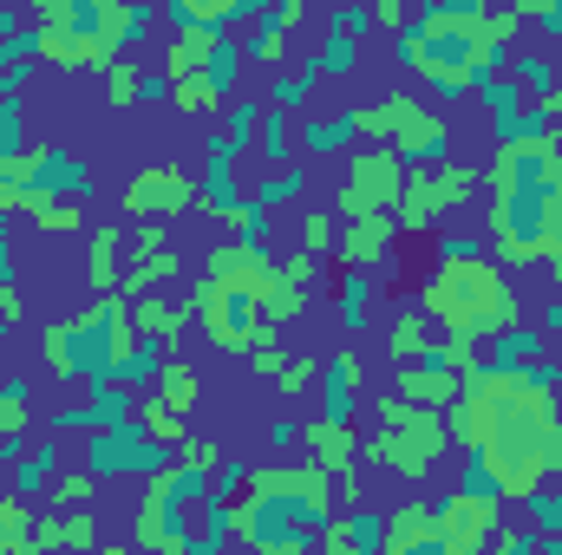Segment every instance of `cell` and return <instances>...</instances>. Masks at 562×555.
Segmentation results:
<instances>
[{
	"mask_svg": "<svg viewBox=\"0 0 562 555\" xmlns=\"http://www.w3.org/2000/svg\"><path fill=\"white\" fill-rule=\"evenodd\" d=\"M445 431L458 451H471V484L497 490V503H530L550 477H562L557 373L530 353L464 373L458 399L445 406Z\"/></svg>",
	"mask_w": 562,
	"mask_h": 555,
	"instance_id": "1",
	"label": "cell"
},
{
	"mask_svg": "<svg viewBox=\"0 0 562 555\" xmlns=\"http://www.w3.org/2000/svg\"><path fill=\"white\" fill-rule=\"evenodd\" d=\"M419 307L431 314V327L464 333V340H504V333L524 320L504 262H491V256H477V249H445L438 269H431L425 287H419Z\"/></svg>",
	"mask_w": 562,
	"mask_h": 555,
	"instance_id": "2",
	"label": "cell"
},
{
	"mask_svg": "<svg viewBox=\"0 0 562 555\" xmlns=\"http://www.w3.org/2000/svg\"><path fill=\"white\" fill-rule=\"evenodd\" d=\"M451 431H445V412H425L413 399H373V438H360V464L386 471V477H406V484H425L445 457Z\"/></svg>",
	"mask_w": 562,
	"mask_h": 555,
	"instance_id": "3",
	"label": "cell"
},
{
	"mask_svg": "<svg viewBox=\"0 0 562 555\" xmlns=\"http://www.w3.org/2000/svg\"><path fill=\"white\" fill-rule=\"evenodd\" d=\"M353 132L393 144L406 163H438L445 144H451V125H445L438 112H425L413 92H386V99H373V105H353Z\"/></svg>",
	"mask_w": 562,
	"mask_h": 555,
	"instance_id": "4",
	"label": "cell"
},
{
	"mask_svg": "<svg viewBox=\"0 0 562 555\" xmlns=\"http://www.w3.org/2000/svg\"><path fill=\"white\" fill-rule=\"evenodd\" d=\"M471 190H477V170H471V163H451V157L413 163V170H406V190H400V203H393V223H400L406 236H413V229H438V216L464 209Z\"/></svg>",
	"mask_w": 562,
	"mask_h": 555,
	"instance_id": "5",
	"label": "cell"
},
{
	"mask_svg": "<svg viewBox=\"0 0 562 555\" xmlns=\"http://www.w3.org/2000/svg\"><path fill=\"white\" fill-rule=\"evenodd\" d=\"M406 157L393 150V144H367L353 163H347V183L334 190V216L347 223V216H373V209H393L400 203V190H406Z\"/></svg>",
	"mask_w": 562,
	"mask_h": 555,
	"instance_id": "6",
	"label": "cell"
},
{
	"mask_svg": "<svg viewBox=\"0 0 562 555\" xmlns=\"http://www.w3.org/2000/svg\"><path fill=\"white\" fill-rule=\"evenodd\" d=\"M236 497H256V503H294L307 517H327L334 510V477L307 457V464H262L249 477H236Z\"/></svg>",
	"mask_w": 562,
	"mask_h": 555,
	"instance_id": "7",
	"label": "cell"
},
{
	"mask_svg": "<svg viewBox=\"0 0 562 555\" xmlns=\"http://www.w3.org/2000/svg\"><path fill=\"white\" fill-rule=\"evenodd\" d=\"M431 517H438V550L445 555H477V550H491V536H497V490L464 484V490H458L451 503H438Z\"/></svg>",
	"mask_w": 562,
	"mask_h": 555,
	"instance_id": "8",
	"label": "cell"
},
{
	"mask_svg": "<svg viewBox=\"0 0 562 555\" xmlns=\"http://www.w3.org/2000/svg\"><path fill=\"white\" fill-rule=\"evenodd\" d=\"M190 203H196V177L183 163H144L125 183V216H138V223H177Z\"/></svg>",
	"mask_w": 562,
	"mask_h": 555,
	"instance_id": "9",
	"label": "cell"
},
{
	"mask_svg": "<svg viewBox=\"0 0 562 555\" xmlns=\"http://www.w3.org/2000/svg\"><path fill=\"white\" fill-rule=\"evenodd\" d=\"M33 53L46 66H59V72H105L119 59V46L105 33H92V26H79V20H40L33 26Z\"/></svg>",
	"mask_w": 562,
	"mask_h": 555,
	"instance_id": "10",
	"label": "cell"
},
{
	"mask_svg": "<svg viewBox=\"0 0 562 555\" xmlns=\"http://www.w3.org/2000/svg\"><path fill=\"white\" fill-rule=\"evenodd\" d=\"M203 275L223 281V287H236V294H249L256 307H269V294H276V281H281V262L262 249V242L236 236V242H216V249H210Z\"/></svg>",
	"mask_w": 562,
	"mask_h": 555,
	"instance_id": "11",
	"label": "cell"
},
{
	"mask_svg": "<svg viewBox=\"0 0 562 555\" xmlns=\"http://www.w3.org/2000/svg\"><path fill=\"white\" fill-rule=\"evenodd\" d=\"M301 444H307V457L327 471V477H353L360 471V431H353V418L340 412H321L301 424Z\"/></svg>",
	"mask_w": 562,
	"mask_h": 555,
	"instance_id": "12",
	"label": "cell"
},
{
	"mask_svg": "<svg viewBox=\"0 0 562 555\" xmlns=\"http://www.w3.org/2000/svg\"><path fill=\"white\" fill-rule=\"evenodd\" d=\"M386 249H400V223H393V209H373V216H347V229L334 242V262L340 269H373V262H386Z\"/></svg>",
	"mask_w": 562,
	"mask_h": 555,
	"instance_id": "13",
	"label": "cell"
},
{
	"mask_svg": "<svg viewBox=\"0 0 562 555\" xmlns=\"http://www.w3.org/2000/svg\"><path fill=\"white\" fill-rule=\"evenodd\" d=\"M223 26H177L170 33V46H164V79H196V72H210L216 79V59H223ZM223 86V79H216Z\"/></svg>",
	"mask_w": 562,
	"mask_h": 555,
	"instance_id": "14",
	"label": "cell"
},
{
	"mask_svg": "<svg viewBox=\"0 0 562 555\" xmlns=\"http://www.w3.org/2000/svg\"><path fill=\"white\" fill-rule=\"evenodd\" d=\"M458 386H464V380H458L438 353H425V360H406V373H400V386H393V393H400V399H413V406H425V412H445V406L458 399Z\"/></svg>",
	"mask_w": 562,
	"mask_h": 555,
	"instance_id": "15",
	"label": "cell"
},
{
	"mask_svg": "<svg viewBox=\"0 0 562 555\" xmlns=\"http://www.w3.org/2000/svg\"><path fill=\"white\" fill-rule=\"evenodd\" d=\"M530 256H537V269L562 275V183L537 190V203H530Z\"/></svg>",
	"mask_w": 562,
	"mask_h": 555,
	"instance_id": "16",
	"label": "cell"
},
{
	"mask_svg": "<svg viewBox=\"0 0 562 555\" xmlns=\"http://www.w3.org/2000/svg\"><path fill=\"white\" fill-rule=\"evenodd\" d=\"M367 386V360L353 353V347H340L327 366H321V412H340L353 418V393Z\"/></svg>",
	"mask_w": 562,
	"mask_h": 555,
	"instance_id": "17",
	"label": "cell"
},
{
	"mask_svg": "<svg viewBox=\"0 0 562 555\" xmlns=\"http://www.w3.org/2000/svg\"><path fill=\"white\" fill-rule=\"evenodd\" d=\"M380 550L386 555H413V550H438V517L425 503H400L380 530Z\"/></svg>",
	"mask_w": 562,
	"mask_h": 555,
	"instance_id": "18",
	"label": "cell"
},
{
	"mask_svg": "<svg viewBox=\"0 0 562 555\" xmlns=\"http://www.w3.org/2000/svg\"><path fill=\"white\" fill-rule=\"evenodd\" d=\"M99 543V523H92V510L79 503V510H59V517H46V523H33V550H92Z\"/></svg>",
	"mask_w": 562,
	"mask_h": 555,
	"instance_id": "19",
	"label": "cell"
},
{
	"mask_svg": "<svg viewBox=\"0 0 562 555\" xmlns=\"http://www.w3.org/2000/svg\"><path fill=\"white\" fill-rule=\"evenodd\" d=\"M431 347H438V327H431L425 307H406V314L386 320V353H393V360H425Z\"/></svg>",
	"mask_w": 562,
	"mask_h": 555,
	"instance_id": "20",
	"label": "cell"
},
{
	"mask_svg": "<svg viewBox=\"0 0 562 555\" xmlns=\"http://www.w3.org/2000/svg\"><path fill=\"white\" fill-rule=\"evenodd\" d=\"M40 353H46V373L72 380V373L86 366V333H79V320H53V327L40 333Z\"/></svg>",
	"mask_w": 562,
	"mask_h": 555,
	"instance_id": "21",
	"label": "cell"
},
{
	"mask_svg": "<svg viewBox=\"0 0 562 555\" xmlns=\"http://www.w3.org/2000/svg\"><path fill=\"white\" fill-rule=\"evenodd\" d=\"M132 320H138L144 340H164V347H170V340L183 333V320H196V307H190V301H177V307H170V301H157V294H138Z\"/></svg>",
	"mask_w": 562,
	"mask_h": 555,
	"instance_id": "22",
	"label": "cell"
},
{
	"mask_svg": "<svg viewBox=\"0 0 562 555\" xmlns=\"http://www.w3.org/2000/svg\"><path fill=\"white\" fill-rule=\"evenodd\" d=\"M196 393H203V380H196V366L190 360H177V353H164L157 360V399L170 406V412H196Z\"/></svg>",
	"mask_w": 562,
	"mask_h": 555,
	"instance_id": "23",
	"label": "cell"
},
{
	"mask_svg": "<svg viewBox=\"0 0 562 555\" xmlns=\"http://www.w3.org/2000/svg\"><path fill=\"white\" fill-rule=\"evenodd\" d=\"M119 242H125V236H119V229H92V236H86V281H92V294H112V287H119Z\"/></svg>",
	"mask_w": 562,
	"mask_h": 555,
	"instance_id": "24",
	"label": "cell"
},
{
	"mask_svg": "<svg viewBox=\"0 0 562 555\" xmlns=\"http://www.w3.org/2000/svg\"><path fill=\"white\" fill-rule=\"evenodd\" d=\"M177 517V503H164V497H144L138 503V543L144 550H183V523H170Z\"/></svg>",
	"mask_w": 562,
	"mask_h": 555,
	"instance_id": "25",
	"label": "cell"
},
{
	"mask_svg": "<svg viewBox=\"0 0 562 555\" xmlns=\"http://www.w3.org/2000/svg\"><path fill=\"white\" fill-rule=\"evenodd\" d=\"M138 424H144V438H150L157 451H183V438H190V418L170 412V406H164L157 393H150V399L138 406Z\"/></svg>",
	"mask_w": 562,
	"mask_h": 555,
	"instance_id": "26",
	"label": "cell"
},
{
	"mask_svg": "<svg viewBox=\"0 0 562 555\" xmlns=\"http://www.w3.org/2000/svg\"><path fill=\"white\" fill-rule=\"evenodd\" d=\"M177 269H183V262H177V249H170V242H164V249H138V262H132V275L119 281V294H132V301H138L144 287L177 281Z\"/></svg>",
	"mask_w": 562,
	"mask_h": 555,
	"instance_id": "27",
	"label": "cell"
},
{
	"mask_svg": "<svg viewBox=\"0 0 562 555\" xmlns=\"http://www.w3.org/2000/svg\"><path fill=\"white\" fill-rule=\"evenodd\" d=\"M223 99H229V92H223L210 72H196V79H170V105H177V112H190V118H210Z\"/></svg>",
	"mask_w": 562,
	"mask_h": 555,
	"instance_id": "28",
	"label": "cell"
},
{
	"mask_svg": "<svg viewBox=\"0 0 562 555\" xmlns=\"http://www.w3.org/2000/svg\"><path fill=\"white\" fill-rule=\"evenodd\" d=\"M196 209H210V216H223V223L243 209V183L229 177V163H216V170L196 183Z\"/></svg>",
	"mask_w": 562,
	"mask_h": 555,
	"instance_id": "29",
	"label": "cell"
},
{
	"mask_svg": "<svg viewBox=\"0 0 562 555\" xmlns=\"http://www.w3.org/2000/svg\"><path fill=\"white\" fill-rule=\"evenodd\" d=\"M177 13V26H229L236 13H249L256 0H164Z\"/></svg>",
	"mask_w": 562,
	"mask_h": 555,
	"instance_id": "30",
	"label": "cell"
},
{
	"mask_svg": "<svg viewBox=\"0 0 562 555\" xmlns=\"http://www.w3.org/2000/svg\"><path fill=\"white\" fill-rule=\"evenodd\" d=\"M26 177H33V150H20V144L0 138V216H7V209H20Z\"/></svg>",
	"mask_w": 562,
	"mask_h": 555,
	"instance_id": "31",
	"label": "cell"
},
{
	"mask_svg": "<svg viewBox=\"0 0 562 555\" xmlns=\"http://www.w3.org/2000/svg\"><path fill=\"white\" fill-rule=\"evenodd\" d=\"M33 550V510L20 503V490L0 497V555H20Z\"/></svg>",
	"mask_w": 562,
	"mask_h": 555,
	"instance_id": "32",
	"label": "cell"
},
{
	"mask_svg": "<svg viewBox=\"0 0 562 555\" xmlns=\"http://www.w3.org/2000/svg\"><path fill=\"white\" fill-rule=\"evenodd\" d=\"M26 418H33V393L20 380H0V444H13L26 431Z\"/></svg>",
	"mask_w": 562,
	"mask_h": 555,
	"instance_id": "33",
	"label": "cell"
},
{
	"mask_svg": "<svg viewBox=\"0 0 562 555\" xmlns=\"http://www.w3.org/2000/svg\"><path fill=\"white\" fill-rule=\"evenodd\" d=\"M347 132H353V112H340V118H307V125H301V144H307L314 157H334V150L347 144Z\"/></svg>",
	"mask_w": 562,
	"mask_h": 555,
	"instance_id": "34",
	"label": "cell"
},
{
	"mask_svg": "<svg viewBox=\"0 0 562 555\" xmlns=\"http://www.w3.org/2000/svg\"><path fill=\"white\" fill-rule=\"evenodd\" d=\"M105 99L125 112V105H138L144 99V66H132V59H112L105 66Z\"/></svg>",
	"mask_w": 562,
	"mask_h": 555,
	"instance_id": "35",
	"label": "cell"
},
{
	"mask_svg": "<svg viewBox=\"0 0 562 555\" xmlns=\"http://www.w3.org/2000/svg\"><path fill=\"white\" fill-rule=\"evenodd\" d=\"M294 196H301V163H276V170L256 183V203H269V209H276V203H294Z\"/></svg>",
	"mask_w": 562,
	"mask_h": 555,
	"instance_id": "36",
	"label": "cell"
},
{
	"mask_svg": "<svg viewBox=\"0 0 562 555\" xmlns=\"http://www.w3.org/2000/svg\"><path fill=\"white\" fill-rule=\"evenodd\" d=\"M99 497V471H66L59 484H53V503L59 510H79V503H92Z\"/></svg>",
	"mask_w": 562,
	"mask_h": 555,
	"instance_id": "37",
	"label": "cell"
},
{
	"mask_svg": "<svg viewBox=\"0 0 562 555\" xmlns=\"http://www.w3.org/2000/svg\"><path fill=\"white\" fill-rule=\"evenodd\" d=\"M367 543H380V536H373L367 523H334V517H327V530H321V550H327V555L367 550Z\"/></svg>",
	"mask_w": 562,
	"mask_h": 555,
	"instance_id": "38",
	"label": "cell"
},
{
	"mask_svg": "<svg viewBox=\"0 0 562 555\" xmlns=\"http://www.w3.org/2000/svg\"><path fill=\"white\" fill-rule=\"evenodd\" d=\"M301 249L334 256V209H307V216H301Z\"/></svg>",
	"mask_w": 562,
	"mask_h": 555,
	"instance_id": "39",
	"label": "cell"
},
{
	"mask_svg": "<svg viewBox=\"0 0 562 555\" xmlns=\"http://www.w3.org/2000/svg\"><path fill=\"white\" fill-rule=\"evenodd\" d=\"M276 386H281V399H294V393L321 386V360H288V366L276 373Z\"/></svg>",
	"mask_w": 562,
	"mask_h": 555,
	"instance_id": "40",
	"label": "cell"
},
{
	"mask_svg": "<svg viewBox=\"0 0 562 555\" xmlns=\"http://www.w3.org/2000/svg\"><path fill=\"white\" fill-rule=\"evenodd\" d=\"M256 150H262L269 163H288V118H281V112H269V118H262V138H256Z\"/></svg>",
	"mask_w": 562,
	"mask_h": 555,
	"instance_id": "41",
	"label": "cell"
},
{
	"mask_svg": "<svg viewBox=\"0 0 562 555\" xmlns=\"http://www.w3.org/2000/svg\"><path fill=\"white\" fill-rule=\"evenodd\" d=\"M281 281H294V287H314V281H321V256H314V249H294V256L281 262Z\"/></svg>",
	"mask_w": 562,
	"mask_h": 555,
	"instance_id": "42",
	"label": "cell"
},
{
	"mask_svg": "<svg viewBox=\"0 0 562 555\" xmlns=\"http://www.w3.org/2000/svg\"><path fill=\"white\" fill-rule=\"evenodd\" d=\"M367 13H373V26H380V33H406V26H413V13H406V0H373Z\"/></svg>",
	"mask_w": 562,
	"mask_h": 555,
	"instance_id": "43",
	"label": "cell"
},
{
	"mask_svg": "<svg viewBox=\"0 0 562 555\" xmlns=\"http://www.w3.org/2000/svg\"><path fill=\"white\" fill-rule=\"evenodd\" d=\"M314 66H321V72H347V66H353V39H347V33H340V39H327Z\"/></svg>",
	"mask_w": 562,
	"mask_h": 555,
	"instance_id": "44",
	"label": "cell"
},
{
	"mask_svg": "<svg viewBox=\"0 0 562 555\" xmlns=\"http://www.w3.org/2000/svg\"><path fill=\"white\" fill-rule=\"evenodd\" d=\"M517 79H524L530 92H543V86L557 79V66H550V59H530V53H524V59H517Z\"/></svg>",
	"mask_w": 562,
	"mask_h": 555,
	"instance_id": "45",
	"label": "cell"
},
{
	"mask_svg": "<svg viewBox=\"0 0 562 555\" xmlns=\"http://www.w3.org/2000/svg\"><path fill=\"white\" fill-rule=\"evenodd\" d=\"M33 7V20H79L86 13V0H26Z\"/></svg>",
	"mask_w": 562,
	"mask_h": 555,
	"instance_id": "46",
	"label": "cell"
},
{
	"mask_svg": "<svg viewBox=\"0 0 562 555\" xmlns=\"http://www.w3.org/2000/svg\"><path fill=\"white\" fill-rule=\"evenodd\" d=\"M524 20H543V26H562V0H510Z\"/></svg>",
	"mask_w": 562,
	"mask_h": 555,
	"instance_id": "47",
	"label": "cell"
},
{
	"mask_svg": "<svg viewBox=\"0 0 562 555\" xmlns=\"http://www.w3.org/2000/svg\"><path fill=\"white\" fill-rule=\"evenodd\" d=\"M301 13H307V0H276V7H269V26L294 33V26H301Z\"/></svg>",
	"mask_w": 562,
	"mask_h": 555,
	"instance_id": "48",
	"label": "cell"
},
{
	"mask_svg": "<svg viewBox=\"0 0 562 555\" xmlns=\"http://www.w3.org/2000/svg\"><path fill=\"white\" fill-rule=\"evenodd\" d=\"M13 327H20V287H0V347H7Z\"/></svg>",
	"mask_w": 562,
	"mask_h": 555,
	"instance_id": "49",
	"label": "cell"
},
{
	"mask_svg": "<svg viewBox=\"0 0 562 555\" xmlns=\"http://www.w3.org/2000/svg\"><path fill=\"white\" fill-rule=\"evenodd\" d=\"M491 543H497V550H537V543H543V530H504V536H491Z\"/></svg>",
	"mask_w": 562,
	"mask_h": 555,
	"instance_id": "50",
	"label": "cell"
},
{
	"mask_svg": "<svg viewBox=\"0 0 562 555\" xmlns=\"http://www.w3.org/2000/svg\"><path fill=\"white\" fill-rule=\"evenodd\" d=\"M7 99H13V79H7V72H0V112H7Z\"/></svg>",
	"mask_w": 562,
	"mask_h": 555,
	"instance_id": "51",
	"label": "cell"
},
{
	"mask_svg": "<svg viewBox=\"0 0 562 555\" xmlns=\"http://www.w3.org/2000/svg\"><path fill=\"white\" fill-rule=\"evenodd\" d=\"M557 406H562V393H557Z\"/></svg>",
	"mask_w": 562,
	"mask_h": 555,
	"instance_id": "52",
	"label": "cell"
}]
</instances>
